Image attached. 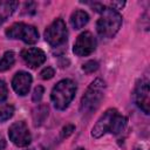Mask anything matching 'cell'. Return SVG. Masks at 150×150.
I'll use <instances>...</instances> for the list:
<instances>
[{"label": "cell", "mask_w": 150, "mask_h": 150, "mask_svg": "<svg viewBox=\"0 0 150 150\" xmlns=\"http://www.w3.org/2000/svg\"><path fill=\"white\" fill-rule=\"evenodd\" d=\"M94 8L96 12L101 13L100 19L96 22V30L102 38H112L122 26V15L109 7L103 6L102 4H95Z\"/></svg>", "instance_id": "1"}, {"label": "cell", "mask_w": 150, "mask_h": 150, "mask_svg": "<svg viewBox=\"0 0 150 150\" xmlns=\"http://www.w3.org/2000/svg\"><path fill=\"white\" fill-rule=\"evenodd\" d=\"M104 91H105L104 81L101 79H95L90 83L87 91L84 93V95L81 98L80 111L83 115L94 112L101 104V102L104 97Z\"/></svg>", "instance_id": "2"}, {"label": "cell", "mask_w": 150, "mask_h": 150, "mask_svg": "<svg viewBox=\"0 0 150 150\" xmlns=\"http://www.w3.org/2000/svg\"><path fill=\"white\" fill-rule=\"evenodd\" d=\"M76 93V84L69 79L59 81L50 94V100L57 110H64L73 101Z\"/></svg>", "instance_id": "3"}, {"label": "cell", "mask_w": 150, "mask_h": 150, "mask_svg": "<svg viewBox=\"0 0 150 150\" xmlns=\"http://www.w3.org/2000/svg\"><path fill=\"white\" fill-rule=\"evenodd\" d=\"M6 35L9 39H19L22 40L27 45H33L39 40L38 29L25 22H15L11 27L6 29Z\"/></svg>", "instance_id": "4"}, {"label": "cell", "mask_w": 150, "mask_h": 150, "mask_svg": "<svg viewBox=\"0 0 150 150\" xmlns=\"http://www.w3.org/2000/svg\"><path fill=\"white\" fill-rule=\"evenodd\" d=\"M68 35L67 26L63 19L57 18L55 19L46 29L45 32V39L52 47H57L66 42Z\"/></svg>", "instance_id": "5"}, {"label": "cell", "mask_w": 150, "mask_h": 150, "mask_svg": "<svg viewBox=\"0 0 150 150\" xmlns=\"http://www.w3.org/2000/svg\"><path fill=\"white\" fill-rule=\"evenodd\" d=\"M8 136L16 146H27L32 141L29 129L23 121L14 122L8 129Z\"/></svg>", "instance_id": "6"}, {"label": "cell", "mask_w": 150, "mask_h": 150, "mask_svg": "<svg viewBox=\"0 0 150 150\" xmlns=\"http://www.w3.org/2000/svg\"><path fill=\"white\" fill-rule=\"evenodd\" d=\"M96 49V39L90 32L81 33L76 41L74 42L73 52L77 56H87L90 55Z\"/></svg>", "instance_id": "7"}, {"label": "cell", "mask_w": 150, "mask_h": 150, "mask_svg": "<svg viewBox=\"0 0 150 150\" xmlns=\"http://www.w3.org/2000/svg\"><path fill=\"white\" fill-rule=\"evenodd\" d=\"M117 114H118V111L116 109H108L105 112H103V115L97 120V122L93 127L91 136L94 138H100L105 132H111L114 120Z\"/></svg>", "instance_id": "8"}, {"label": "cell", "mask_w": 150, "mask_h": 150, "mask_svg": "<svg viewBox=\"0 0 150 150\" xmlns=\"http://www.w3.org/2000/svg\"><path fill=\"white\" fill-rule=\"evenodd\" d=\"M134 97L137 107L144 112L149 114L150 110V90H149V82L146 80H141L135 87Z\"/></svg>", "instance_id": "9"}, {"label": "cell", "mask_w": 150, "mask_h": 150, "mask_svg": "<svg viewBox=\"0 0 150 150\" xmlns=\"http://www.w3.org/2000/svg\"><path fill=\"white\" fill-rule=\"evenodd\" d=\"M32 75L27 71H18L13 80H12V87L14 89V91L20 95V96H25L28 94L29 89H30V84H32Z\"/></svg>", "instance_id": "10"}, {"label": "cell", "mask_w": 150, "mask_h": 150, "mask_svg": "<svg viewBox=\"0 0 150 150\" xmlns=\"http://www.w3.org/2000/svg\"><path fill=\"white\" fill-rule=\"evenodd\" d=\"M21 57L22 60L30 67V68H36L41 66L46 61V54L42 49L30 47L26 48L21 52Z\"/></svg>", "instance_id": "11"}, {"label": "cell", "mask_w": 150, "mask_h": 150, "mask_svg": "<svg viewBox=\"0 0 150 150\" xmlns=\"http://www.w3.org/2000/svg\"><path fill=\"white\" fill-rule=\"evenodd\" d=\"M88 21H89V15L87 12L82 9L75 11L70 16V23L74 29H81L88 23Z\"/></svg>", "instance_id": "12"}, {"label": "cell", "mask_w": 150, "mask_h": 150, "mask_svg": "<svg viewBox=\"0 0 150 150\" xmlns=\"http://www.w3.org/2000/svg\"><path fill=\"white\" fill-rule=\"evenodd\" d=\"M16 1H0V20H6L16 8Z\"/></svg>", "instance_id": "13"}, {"label": "cell", "mask_w": 150, "mask_h": 150, "mask_svg": "<svg viewBox=\"0 0 150 150\" xmlns=\"http://www.w3.org/2000/svg\"><path fill=\"white\" fill-rule=\"evenodd\" d=\"M48 116V107L45 104L39 105L33 112V121L35 125H40Z\"/></svg>", "instance_id": "14"}, {"label": "cell", "mask_w": 150, "mask_h": 150, "mask_svg": "<svg viewBox=\"0 0 150 150\" xmlns=\"http://www.w3.org/2000/svg\"><path fill=\"white\" fill-rule=\"evenodd\" d=\"M127 123H128V118L123 115H121L120 112L116 115L115 120H114V124H112V129H111V134L114 135H117L120 132H122L125 127H127Z\"/></svg>", "instance_id": "15"}, {"label": "cell", "mask_w": 150, "mask_h": 150, "mask_svg": "<svg viewBox=\"0 0 150 150\" xmlns=\"http://www.w3.org/2000/svg\"><path fill=\"white\" fill-rule=\"evenodd\" d=\"M14 61H15V54L12 50L6 52L0 59V71L8 70L14 64Z\"/></svg>", "instance_id": "16"}, {"label": "cell", "mask_w": 150, "mask_h": 150, "mask_svg": "<svg viewBox=\"0 0 150 150\" xmlns=\"http://www.w3.org/2000/svg\"><path fill=\"white\" fill-rule=\"evenodd\" d=\"M14 115V107L12 104H5L0 108V122L9 120Z\"/></svg>", "instance_id": "17"}, {"label": "cell", "mask_w": 150, "mask_h": 150, "mask_svg": "<svg viewBox=\"0 0 150 150\" xmlns=\"http://www.w3.org/2000/svg\"><path fill=\"white\" fill-rule=\"evenodd\" d=\"M97 69H98V63H97L96 61H94V60H90V61L86 62V63L82 66V70L86 71V73H88V74L94 73V71L97 70Z\"/></svg>", "instance_id": "18"}, {"label": "cell", "mask_w": 150, "mask_h": 150, "mask_svg": "<svg viewBox=\"0 0 150 150\" xmlns=\"http://www.w3.org/2000/svg\"><path fill=\"white\" fill-rule=\"evenodd\" d=\"M43 93H45L43 87H42V86H38V87L34 89V91H33L32 100H33L34 102H40L41 98H42V96H43Z\"/></svg>", "instance_id": "19"}, {"label": "cell", "mask_w": 150, "mask_h": 150, "mask_svg": "<svg viewBox=\"0 0 150 150\" xmlns=\"http://www.w3.org/2000/svg\"><path fill=\"white\" fill-rule=\"evenodd\" d=\"M54 75H55V70H54L52 67H46V68L42 69L41 73H40V76H41V79H43V80H49V79H52Z\"/></svg>", "instance_id": "20"}, {"label": "cell", "mask_w": 150, "mask_h": 150, "mask_svg": "<svg viewBox=\"0 0 150 150\" xmlns=\"http://www.w3.org/2000/svg\"><path fill=\"white\" fill-rule=\"evenodd\" d=\"M7 95H8L7 86L2 80H0V102H4L7 98Z\"/></svg>", "instance_id": "21"}, {"label": "cell", "mask_w": 150, "mask_h": 150, "mask_svg": "<svg viewBox=\"0 0 150 150\" xmlns=\"http://www.w3.org/2000/svg\"><path fill=\"white\" fill-rule=\"evenodd\" d=\"M74 129H75V127L73 125V124H67L63 129H62V131H61V136L64 138V137H68L73 131H74Z\"/></svg>", "instance_id": "22"}, {"label": "cell", "mask_w": 150, "mask_h": 150, "mask_svg": "<svg viewBox=\"0 0 150 150\" xmlns=\"http://www.w3.org/2000/svg\"><path fill=\"white\" fill-rule=\"evenodd\" d=\"M6 148V139L0 135V150H4Z\"/></svg>", "instance_id": "23"}, {"label": "cell", "mask_w": 150, "mask_h": 150, "mask_svg": "<svg viewBox=\"0 0 150 150\" xmlns=\"http://www.w3.org/2000/svg\"><path fill=\"white\" fill-rule=\"evenodd\" d=\"M76 150H86V149H83V148H77Z\"/></svg>", "instance_id": "24"}, {"label": "cell", "mask_w": 150, "mask_h": 150, "mask_svg": "<svg viewBox=\"0 0 150 150\" xmlns=\"http://www.w3.org/2000/svg\"><path fill=\"white\" fill-rule=\"evenodd\" d=\"M1 22H2V21H1V20H0V23H1Z\"/></svg>", "instance_id": "25"}]
</instances>
